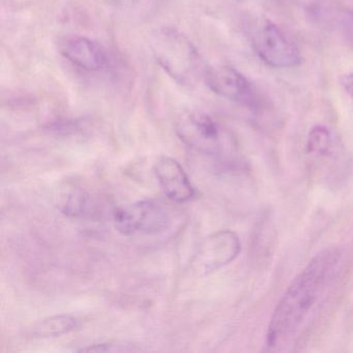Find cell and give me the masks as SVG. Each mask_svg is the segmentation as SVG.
<instances>
[{"mask_svg": "<svg viewBox=\"0 0 353 353\" xmlns=\"http://www.w3.org/2000/svg\"><path fill=\"white\" fill-rule=\"evenodd\" d=\"M340 256L336 248L320 252L293 280L272 314L268 325V345L276 346L301 325L321 294Z\"/></svg>", "mask_w": 353, "mask_h": 353, "instance_id": "obj_1", "label": "cell"}, {"mask_svg": "<svg viewBox=\"0 0 353 353\" xmlns=\"http://www.w3.org/2000/svg\"><path fill=\"white\" fill-rule=\"evenodd\" d=\"M150 47L157 63L183 86L196 85L205 76L201 57L193 43L176 28H160L150 36Z\"/></svg>", "mask_w": 353, "mask_h": 353, "instance_id": "obj_2", "label": "cell"}, {"mask_svg": "<svg viewBox=\"0 0 353 353\" xmlns=\"http://www.w3.org/2000/svg\"><path fill=\"white\" fill-rule=\"evenodd\" d=\"M252 45L260 59L270 67L288 69L301 63L299 49L270 20H262L257 24L252 34Z\"/></svg>", "mask_w": 353, "mask_h": 353, "instance_id": "obj_3", "label": "cell"}, {"mask_svg": "<svg viewBox=\"0 0 353 353\" xmlns=\"http://www.w3.org/2000/svg\"><path fill=\"white\" fill-rule=\"evenodd\" d=\"M115 229L131 236L136 233L154 235L164 232L170 224L168 212L154 200H142L113 212Z\"/></svg>", "mask_w": 353, "mask_h": 353, "instance_id": "obj_4", "label": "cell"}, {"mask_svg": "<svg viewBox=\"0 0 353 353\" xmlns=\"http://www.w3.org/2000/svg\"><path fill=\"white\" fill-rule=\"evenodd\" d=\"M176 133L183 143L205 154H218L224 143L225 134L221 125L201 111L181 113L176 121Z\"/></svg>", "mask_w": 353, "mask_h": 353, "instance_id": "obj_5", "label": "cell"}, {"mask_svg": "<svg viewBox=\"0 0 353 353\" xmlns=\"http://www.w3.org/2000/svg\"><path fill=\"white\" fill-rule=\"evenodd\" d=\"M208 88L219 96L249 108L258 105V97L249 80L228 65L208 69L204 76Z\"/></svg>", "mask_w": 353, "mask_h": 353, "instance_id": "obj_6", "label": "cell"}, {"mask_svg": "<svg viewBox=\"0 0 353 353\" xmlns=\"http://www.w3.org/2000/svg\"><path fill=\"white\" fill-rule=\"evenodd\" d=\"M241 251L239 236L232 231L223 230L208 236L200 245L193 260L200 274H208L227 265Z\"/></svg>", "mask_w": 353, "mask_h": 353, "instance_id": "obj_7", "label": "cell"}, {"mask_svg": "<svg viewBox=\"0 0 353 353\" xmlns=\"http://www.w3.org/2000/svg\"><path fill=\"white\" fill-rule=\"evenodd\" d=\"M154 174L165 195L177 203L189 201L195 191L179 162L170 157H160L154 164Z\"/></svg>", "mask_w": 353, "mask_h": 353, "instance_id": "obj_8", "label": "cell"}, {"mask_svg": "<svg viewBox=\"0 0 353 353\" xmlns=\"http://www.w3.org/2000/svg\"><path fill=\"white\" fill-rule=\"evenodd\" d=\"M59 52L70 63L88 72H100L108 63L106 51L96 41L85 37H72L63 41Z\"/></svg>", "mask_w": 353, "mask_h": 353, "instance_id": "obj_9", "label": "cell"}, {"mask_svg": "<svg viewBox=\"0 0 353 353\" xmlns=\"http://www.w3.org/2000/svg\"><path fill=\"white\" fill-rule=\"evenodd\" d=\"M79 326V320L71 315H55L39 322L34 327V336L38 338H57Z\"/></svg>", "mask_w": 353, "mask_h": 353, "instance_id": "obj_10", "label": "cell"}, {"mask_svg": "<svg viewBox=\"0 0 353 353\" xmlns=\"http://www.w3.org/2000/svg\"><path fill=\"white\" fill-rule=\"evenodd\" d=\"M330 144H332V136L326 128L317 125L310 131L307 146V150L311 154H325L330 148Z\"/></svg>", "mask_w": 353, "mask_h": 353, "instance_id": "obj_11", "label": "cell"}, {"mask_svg": "<svg viewBox=\"0 0 353 353\" xmlns=\"http://www.w3.org/2000/svg\"><path fill=\"white\" fill-rule=\"evenodd\" d=\"M123 350H125V348H121V345L99 344L94 345L92 347L82 348L80 351H84V352H111V351Z\"/></svg>", "mask_w": 353, "mask_h": 353, "instance_id": "obj_12", "label": "cell"}, {"mask_svg": "<svg viewBox=\"0 0 353 353\" xmlns=\"http://www.w3.org/2000/svg\"><path fill=\"white\" fill-rule=\"evenodd\" d=\"M342 84L345 90H346L351 97H353V73L345 75L342 79Z\"/></svg>", "mask_w": 353, "mask_h": 353, "instance_id": "obj_13", "label": "cell"}, {"mask_svg": "<svg viewBox=\"0 0 353 353\" xmlns=\"http://www.w3.org/2000/svg\"><path fill=\"white\" fill-rule=\"evenodd\" d=\"M108 3H113V5H127V3H131L132 0H106Z\"/></svg>", "mask_w": 353, "mask_h": 353, "instance_id": "obj_14", "label": "cell"}]
</instances>
